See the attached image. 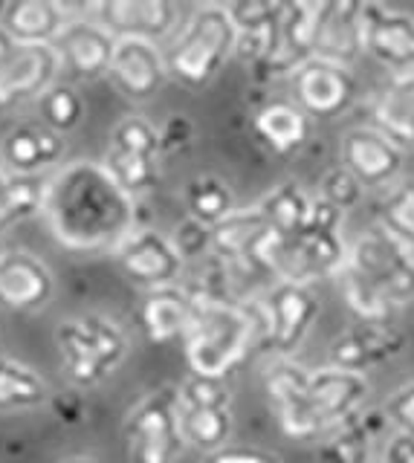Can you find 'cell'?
<instances>
[{
    "label": "cell",
    "instance_id": "46",
    "mask_svg": "<svg viewBox=\"0 0 414 463\" xmlns=\"http://www.w3.org/2000/svg\"><path fill=\"white\" fill-rule=\"evenodd\" d=\"M212 463H273V460H267L261 455H244V452H238V455H223V458L212 460Z\"/></svg>",
    "mask_w": 414,
    "mask_h": 463
},
{
    "label": "cell",
    "instance_id": "33",
    "mask_svg": "<svg viewBox=\"0 0 414 463\" xmlns=\"http://www.w3.org/2000/svg\"><path fill=\"white\" fill-rule=\"evenodd\" d=\"M47 394V383L33 368L0 359V409H35Z\"/></svg>",
    "mask_w": 414,
    "mask_h": 463
},
{
    "label": "cell",
    "instance_id": "36",
    "mask_svg": "<svg viewBox=\"0 0 414 463\" xmlns=\"http://www.w3.org/2000/svg\"><path fill=\"white\" fill-rule=\"evenodd\" d=\"M380 226L414 250V180L394 185L380 203Z\"/></svg>",
    "mask_w": 414,
    "mask_h": 463
},
{
    "label": "cell",
    "instance_id": "38",
    "mask_svg": "<svg viewBox=\"0 0 414 463\" xmlns=\"http://www.w3.org/2000/svg\"><path fill=\"white\" fill-rule=\"evenodd\" d=\"M41 113H44V122L55 134H64V130H73L81 122L84 113V101L73 90V87H50V90L41 96Z\"/></svg>",
    "mask_w": 414,
    "mask_h": 463
},
{
    "label": "cell",
    "instance_id": "8",
    "mask_svg": "<svg viewBox=\"0 0 414 463\" xmlns=\"http://www.w3.org/2000/svg\"><path fill=\"white\" fill-rule=\"evenodd\" d=\"M319 316V301L313 298L310 287L278 281L264 296V342L269 351L290 354L296 351L313 318Z\"/></svg>",
    "mask_w": 414,
    "mask_h": 463
},
{
    "label": "cell",
    "instance_id": "34",
    "mask_svg": "<svg viewBox=\"0 0 414 463\" xmlns=\"http://www.w3.org/2000/svg\"><path fill=\"white\" fill-rule=\"evenodd\" d=\"M185 206H189V217L197 221L200 226H212L223 223L226 217L235 212L232 206V192L226 188L218 177H197L189 183V192H185Z\"/></svg>",
    "mask_w": 414,
    "mask_h": 463
},
{
    "label": "cell",
    "instance_id": "37",
    "mask_svg": "<svg viewBox=\"0 0 414 463\" xmlns=\"http://www.w3.org/2000/svg\"><path fill=\"white\" fill-rule=\"evenodd\" d=\"M108 171L113 174L127 194L136 197L142 192H148L156 180V163L151 156H139V154H127L119 148H108V159H105Z\"/></svg>",
    "mask_w": 414,
    "mask_h": 463
},
{
    "label": "cell",
    "instance_id": "2",
    "mask_svg": "<svg viewBox=\"0 0 414 463\" xmlns=\"http://www.w3.org/2000/svg\"><path fill=\"white\" fill-rule=\"evenodd\" d=\"M342 212L334 209L327 200H313L310 221L302 232L290 238L269 235L261 252V264L269 269L278 281L310 287L322 279H339L345 269L348 246L339 235Z\"/></svg>",
    "mask_w": 414,
    "mask_h": 463
},
{
    "label": "cell",
    "instance_id": "21",
    "mask_svg": "<svg viewBox=\"0 0 414 463\" xmlns=\"http://www.w3.org/2000/svg\"><path fill=\"white\" fill-rule=\"evenodd\" d=\"M360 52H365V24L362 4H327L319 29L316 58L339 67H351Z\"/></svg>",
    "mask_w": 414,
    "mask_h": 463
},
{
    "label": "cell",
    "instance_id": "9",
    "mask_svg": "<svg viewBox=\"0 0 414 463\" xmlns=\"http://www.w3.org/2000/svg\"><path fill=\"white\" fill-rule=\"evenodd\" d=\"M365 52L391 70V76L414 72V14L382 4H362Z\"/></svg>",
    "mask_w": 414,
    "mask_h": 463
},
{
    "label": "cell",
    "instance_id": "11",
    "mask_svg": "<svg viewBox=\"0 0 414 463\" xmlns=\"http://www.w3.org/2000/svg\"><path fill=\"white\" fill-rule=\"evenodd\" d=\"M90 12L110 38H136L151 43L165 38L180 14V9L165 0H110V4L90 6Z\"/></svg>",
    "mask_w": 414,
    "mask_h": 463
},
{
    "label": "cell",
    "instance_id": "14",
    "mask_svg": "<svg viewBox=\"0 0 414 463\" xmlns=\"http://www.w3.org/2000/svg\"><path fill=\"white\" fill-rule=\"evenodd\" d=\"M298 108L313 116H336L356 96V79L351 67H339L313 58L293 72Z\"/></svg>",
    "mask_w": 414,
    "mask_h": 463
},
{
    "label": "cell",
    "instance_id": "40",
    "mask_svg": "<svg viewBox=\"0 0 414 463\" xmlns=\"http://www.w3.org/2000/svg\"><path fill=\"white\" fill-rule=\"evenodd\" d=\"M110 148L154 159L156 154H160V130H156L151 122L142 119V116H127V119H122L117 128H113Z\"/></svg>",
    "mask_w": 414,
    "mask_h": 463
},
{
    "label": "cell",
    "instance_id": "48",
    "mask_svg": "<svg viewBox=\"0 0 414 463\" xmlns=\"http://www.w3.org/2000/svg\"><path fill=\"white\" fill-rule=\"evenodd\" d=\"M64 463H93V460H88V458H73V460H64Z\"/></svg>",
    "mask_w": 414,
    "mask_h": 463
},
{
    "label": "cell",
    "instance_id": "32",
    "mask_svg": "<svg viewBox=\"0 0 414 463\" xmlns=\"http://www.w3.org/2000/svg\"><path fill=\"white\" fill-rule=\"evenodd\" d=\"M44 177H9L6 185L0 188V232L26 221L35 212H44Z\"/></svg>",
    "mask_w": 414,
    "mask_h": 463
},
{
    "label": "cell",
    "instance_id": "4",
    "mask_svg": "<svg viewBox=\"0 0 414 463\" xmlns=\"http://www.w3.org/2000/svg\"><path fill=\"white\" fill-rule=\"evenodd\" d=\"M238 47V29L230 6H200L189 24L183 26L180 38L165 55V70L180 81L200 87L215 79L226 58Z\"/></svg>",
    "mask_w": 414,
    "mask_h": 463
},
{
    "label": "cell",
    "instance_id": "17",
    "mask_svg": "<svg viewBox=\"0 0 414 463\" xmlns=\"http://www.w3.org/2000/svg\"><path fill=\"white\" fill-rule=\"evenodd\" d=\"M110 79L127 99H148L165 76V58L151 41L122 38L113 47Z\"/></svg>",
    "mask_w": 414,
    "mask_h": 463
},
{
    "label": "cell",
    "instance_id": "19",
    "mask_svg": "<svg viewBox=\"0 0 414 463\" xmlns=\"http://www.w3.org/2000/svg\"><path fill=\"white\" fill-rule=\"evenodd\" d=\"M52 296V275L26 252H0V304L12 310L44 307Z\"/></svg>",
    "mask_w": 414,
    "mask_h": 463
},
{
    "label": "cell",
    "instance_id": "30",
    "mask_svg": "<svg viewBox=\"0 0 414 463\" xmlns=\"http://www.w3.org/2000/svg\"><path fill=\"white\" fill-rule=\"evenodd\" d=\"M382 420L377 414H356L331 431L319 446L322 463H371V443Z\"/></svg>",
    "mask_w": 414,
    "mask_h": 463
},
{
    "label": "cell",
    "instance_id": "35",
    "mask_svg": "<svg viewBox=\"0 0 414 463\" xmlns=\"http://www.w3.org/2000/svg\"><path fill=\"white\" fill-rule=\"evenodd\" d=\"M180 429L185 443L197 449H218L230 438L232 417L226 409H185V405H180Z\"/></svg>",
    "mask_w": 414,
    "mask_h": 463
},
{
    "label": "cell",
    "instance_id": "28",
    "mask_svg": "<svg viewBox=\"0 0 414 463\" xmlns=\"http://www.w3.org/2000/svg\"><path fill=\"white\" fill-rule=\"evenodd\" d=\"M255 134H259L267 148H273L276 154H290L307 142L310 119L298 105L273 101V105H267L255 116Z\"/></svg>",
    "mask_w": 414,
    "mask_h": 463
},
{
    "label": "cell",
    "instance_id": "18",
    "mask_svg": "<svg viewBox=\"0 0 414 463\" xmlns=\"http://www.w3.org/2000/svg\"><path fill=\"white\" fill-rule=\"evenodd\" d=\"M117 38H110L96 21H70L61 38L52 43L61 64L79 79H96L110 70Z\"/></svg>",
    "mask_w": 414,
    "mask_h": 463
},
{
    "label": "cell",
    "instance_id": "23",
    "mask_svg": "<svg viewBox=\"0 0 414 463\" xmlns=\"http://www.w3.org/2000/svg\"><path fill=\"white\" fill-rule=\"evenodd\" d=\"M307 383H310V371L290 365V362H281V365L269 368L267 373L269 400L276 402L278 423L290 438H313V434H316V429L310 423L307 405H305Z\"/></svg>",
    "mask_w": 414,
    "mask_h": 463
},
{
    "label": "cell",
    "instance_id": "31",
    "mask_svg": "<svg viewBox=\"0 0 414 463\" xmlns=\"http://www.w3.org/2000/svg\"><path fill=\"white\" fill-rule=\"evenodd\" d=\"M259 209L276 238H290L307 226L313 197H307V192L298 183H281L276 192H269L259 203Z\"/></svg>",
    "mask_w": 414,
    "mask_h": 463
},
{
    "label": "cell",
    "instance_id": "47",
    "mask_svg": "<svg viewBox=\"0 0 414 463\" xmlns=\"http://www.w3.org/2000/svg\"><path fill=\"white\" fill-rule=\"evenodd\" d=\"M6 180H9V174H6L4 163H0V188H4V185H6Z\"/></svg>",
    "mask_w": 414,
    "mask_h": 463
},
{
    "label": "cell",
    "instance_id": "7",
    "mask_svg": "<svg viewBox=\"0 0 414 463\" xmlns=\"http://www.w3.org/2000/svg\"><path fill=\"white\" fill-rule=\"evenodd\" d=\"M368 391L371 385L365 380V373L342 371L334 365L313 371L305 402H307V414L316 434L325 429H336L345 423V420L360 414Z\"/></svg>",
    "mask_w": 414,
    "mask_h": 463
},
{
    "label": "cell",
    "instance_id": "16",
    "mask_svg": "<svg viewBox=\"0 0 414 463\" xmlns=\"http://www.w3.org/2000/svg\"><path fill=\"white\" fill-rule=\"evenodd\" d=\"M406 336L397 327L385 325H365L360 322L356 327L345 330L342 336L331 345V365L342 371L365 373L368 368H377L382 362L403 354Z\"/></svg>",
    "mask_w": 414,
    "mask_h": 463
},
{
    "label": "cell",
    "instance_id": "5",
    "mask_svg": "<svg viewBox=\"0 0 414 463\" xmlns=\"http://www.w3.org/2000/svg\"><path fill=\"white\" fill-rule=\"evenodd\" d=\"M342 272L353 275L389 307L414 301V255L406 243H400L382 226L353 241Z\"/></svg>",
    "mask_w": 414,
    "mask_h": 463
},
{
    "label": "cell",
    "instance_id": "12",
    "mask_svg": "<svg viewBox=\"0 0 414 463\" xmlns=\"http://www.w3.org/2000/svg\"><path fill=\"white\" fill-rule=\"evenodd\" d=\"M113 252L127 279L151 284L154 289L171 287L183 269V255L177 252L174 241L151 229H134Z\"/></svg>",
    "mask_w": 414,
    "mask_h": 463
},
{
    "label": "cell",
    "instance_id": "15",
    "mask_svg": "<svg viewBox=\"0 0 414 463\" xmlns=\"http://www.w3.org/2000/svg\"><path fill=\"white\" fill-rule=\"evenodd\" d=\"M59 67L61 58L52 47H18L0 64V110L15 108L30 96H44Z\"/></svg>",
    "mask_w": 414,
    "mask_h": 463
},
{
    "label": "cell",
    "instance_id": "6",
    "mask_svg": "<svg viewBox=\"0 0 414 463\" xmlns=\"http://www.w3.org/2000/svg\"><path fill=\"white\" fill-rule=\"evenodd\" d=\"M127 440L136 463H174L183 452L180 400L171 391H154L131 411Z\"/></svg>",
    "mask_w": 414,
    "mask_h": 463
},
{
    "label": "cell",
    "instance_id": "10",
    "mask_svg": "<svg viewBox=\"0 0 414 463\" xmlns=\"http://www.w3.org/2000/svg\"><path fill=\"white\" fill-rule=\"evenodd\" d=\"M325 6L327 4H281L276 52L261 67L267 76L296 72L298 67H305L307 61L316 58Z\"/></svg>",
    "mask_w": 414,
    "mask_h": 463
},
{
    "label": "cell",
    "instance_id": "29",
    "mask_svg": "<svg viewBox=\"0 0 414 463\" xmlns=\"http://www.w3.org/2000/svg\"><path fill=\"white\" fill-rule=\"evenodd\" d=\"M55 339H59L61 365H64L67 376L76 385H84V388L99 385L110 373L105 368V362L99 359V354L93 351L88 333H84L81 318H70V322H61L59 333H55Z\"/></svg>",
    "mask_w": 414,
    "mask_h": 463
},
{
    "label": "cell",
    "instance_id": "25",
    "mask_svg": "<svg viewBox=\"0 0 414 463\" xmlns=\"http://www.w3.org/2000/svg\"><path fill=\"white\" fill-rule=\"evenodd\" d=\"M230 14L238 29V47L240 55L249 58L255 67H264L276 52L281 4H238L230 6Z\"/></svg>",
    "mask_w": 414,
    "mask_h": 463
},
{
    "label": "cell",
    "instance_id": "44",
    "mask_svg": "<svg viewBox=\"0 0 414 463\" xmlns=\"http://www.w3.org/2000/svg\"><path fill=\"white\" fill-rule=\"evenodd\" d=\"M212 243V232L206 226H200L197 221H185L183 226H177V238H174V246L183 258L189 255H200Z\"/></svg>",
    "mask_w": 414,
    "mask_h": 463
},
{
    "label": "cell",
    "instance_id": "41",
    "mask_svg": "<svg viewBox=\"0 0 414 463\" xmlns=\"http://www.w3.org/2000/svg\"><path fill=\"white\" fill-rule=\"evenodd\" d=\"M180 405L185 409H226L230 405V388L223 380H209V376H192L177 391Z\"/></svg>",
    "mask_w": 414,
    "mask_h": 463
},
{
    "label": "cell",
    "instance_id": "1",
    "mask_svg": "<svg viewBox=\"0 0 414 463\" xmlns=\"http://www.w3.org/2000/svg\"><path fill=\"white\" fill-rule=\"evenodd\" d=\"M41 214L47 217L55 241L79 252L117 250L136 221L134 197L113 180L105 163L90 159H79L52 174Z\"/></svg>",
    "mask_w": 414,
    "mask_h": 463
},
{
    "label": "cell",
    "instance_id": "20",
    "mask_svg": "<svg viewBox=\"0 0 414 463\" xmlns=\"http://www.w3.org/2000/svg\"><path fill=\"white\" fill-rule=\"evenodd\" d=\"M70 18L61 4L50 0H24L9 4L4 12L0 29L12 38L15 47H52L67 29Z\"/></svg>",
    "mask_w": 414,
    "mask_h": 463
},
{
    "label": "cell",
    "instance_id": "22",
    "mask_svg": "<svg viewBox=\"0 0 414 463\" xmlns=\"http://www.w3.org/2000/svg\"><path fill=\"white\" fill-rule=\"evenodd\" d=\"M200 296H192L189 289H177L171 287H160L151 289L142 301V325H146V333L151 342H174V339H185L194 313H197Z\"/></svg>",
    "mask_w": 414,
    "mask_h": 463
},
{
    "label": "cell",
    "instance_id": "49",
    "mask_svg": "<svg viewBox=\"0 0 414 463\" xmlns=\"http://www.w3.org/2000/svg\"><path fill=\"white\" fill-rule=\"evenodd\" d=\"M377 463H389V460H385V458H382V460H377Z\"/></svg>",
    "mask_w": 414,
    "mask_h": 463
},
{
    "label": "cell",
    "instance_id": "42",
    "mask_svg": "<svg viewBox=\"0 0 414 463\" xmlns=\"http://www.w3.org/2000/svg\"><path fill=\"white\" fill-rule=\"evenodd\" d=\"M322 200H327L339 212H348L362 200V183L348 168H331L322 177Z\"/></svg>",
    "mask_w": 414,
    "mask_h": 463
},
{
    "label": "cell",
    "instance_id": "39",
    "mask_svg": "<svg viewBox=\"0 0 414 463\" xmlns=\"http://www.w3.org/2000/svg\"><path fill=\"white\" fill-rule=\"evenodd\" d=\"M81 325H84V333H88V339L93 345V351L99 354V359L105 362L108 371H113L127 354L125 333L102 316H84Z\"/></svg>",
    "mask_w": 414,
    "mask_h": 463
},
{
    "label": "cell",
    "instance_id": "3",
    "mask_svg": "<svg viewBox=\"0 0 414 463\" xmlns=\"http://www.w3.org/2000/svg\"><path fill=\"white\" fill-rule=\"evenodd\" d=\"M255 333V318L223 298H200L194 322L185 333V356L194 376L223 380V373L244 359Z\"/></svg>",
    "mask_w": 414,
    "mask_h": 463
},
{
    "label": "cell",
    "instance_id": "24",
    "mask_svg": "<svg viewBox=\"0 0 414 463\" xmlns=\"http://www.w3.org/2000/svg\"><path fill=\"white\" fill-rule=\"evenodd\" d=\"M269 235H273V232H269L259 206L235 209L223 223L212 229V246H215V252L226 260H244V264H252V267H264L261 252Z\"/></svg>",
    "mask_w": 414,
    "mask_h": 463
},
{
    "label": "cell",
    "instance_id": "13",
    "mask_svg": "<svg viewBox=\"0 0 414 463\" xmlns=\"http://www.w3.org/2000/svg\"><path fill=\"white\" fill-rule=\"evenodd\" d=\"M342 168L362 185H389L403 171L406 151L377 128H353L339 145Z\"/></svg>",
    "mask_w": 414,
    "mask_h": 463
},
{
    "label": "cell",
    "instance_id": "43",
    "mask_svg": "<svg viewBox=\"0 0 414 463\" xmlns=\"http://www.w3.org/2000/svg\"><path fill=\"white\" fill-rule=\"evenodd\" d=\"M382 414L397 429V434H409V438H414V383L397 388L389 397V402H385Z\"/></svg>",
    "mask_w": 414,
    "mask_h": 463
},
{
    "label": "cell",
    "instance_id": "45",
    "mask_svg": "<svg viewBox=\"0 0 414 463\" xmlns=\"http://www.w3.org/2000/svg\"><path fill=\"white\" fill-rule=\"evenodd\" d=\"M385 460L389 463H414V438H409V434H394L389 449H385Z\"/></svg>",
    "mask_w": 414,
    "mask_h": 463
},
{
    "label": "cell",
    "instance_id": "26",
    "mask_svg": "<svg viewBox=\"0 0 414 463\" xmlns=\"http://www.w3.org/2000/svg\"><path fill=\"white\" fill-rule=\"evenodd\" d=\"M61 154L64 142L47 125H24L4 142V163L15 171V177H38V171L55 165Z\"/></svg>",
    "mask_w": 414,
    "mask_h": 463
},
{
    "label": "cell",
    "instance_id": "27",
    "mask_svg": "<svg viewBox=\"0 0 414 463\" xmlns=\"http://www.w3.org/2000/svg\"><path fill=\"white\" fill-rule=\"evenodd\" d=\"M374 128L400 148H414V72L391 76L374 101Z\"/></svg>",
    "mask_w": 414,
    "mask_h": 463
}]
</instances>
